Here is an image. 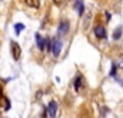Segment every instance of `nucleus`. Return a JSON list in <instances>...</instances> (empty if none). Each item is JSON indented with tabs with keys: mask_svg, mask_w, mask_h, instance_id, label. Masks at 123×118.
<instances>
[{
	"mask_svg": "<svg viewBox=\"0 0 123 118\" xmlns=\"http://www.w3.org/2000/svg\"><path fill=\"white\" fill-rule=\"evenodd\" d=\"M74 90L80 95H83L86 92V80H85V77L82 74H79L76 77V80H74Z\"/></svg>",
	"mask_w": 123,
	"mask_h": 118,
	"instance_id": "nucleus-1",
	"label": "nucleus"
},
{
	"mask_svg": "<svg viewBox=\"0 0 123 118\" xmlns=\"http://www.w3.org/2000/svg\"><path fill=\"white\" fill-rule=\"evenodd\" d=\"M10 48H12V56H13V59L14 60L20 59V56H22V48H20V46H19L16 41H12V43H10Z\"/></svg>",
	"mask_w": 123,
	"mask_h": 118,
	"instance_id": "nucleus-2",
	"label": "nucleus"
},
{
	"mask_svg": "<svg viewBox=\"0 0 123 118\" xmlns=\"http://www.w3.org/2000/svg\"><path fill=\"white\" fill-rule=\"evenodd\" d=\"M60 51H62V41L59 38H55L52 41V53L55 57H59L60 56Z\"/></svg>",
	"mask_w": 123,
	"mask_h": 118,
	"instance_id": "nucleus-3",
	"label": "nucleus"
},
{
	"mask_svg": "<svg viewBox=\"0 0 123 118\" xmlns=\"http://www.w3.org/2000/svg\"><path fill=\"white\" fill-rule=\"evenodd\" d=\"M94 36L97 37V38H105L106 37V30H105V27L103 26H100V24H97L96 27H94Z\"/></svg>",
	"mask_w": 123,
	"mask_h": 118,
	"instance_id": "nucleus-4",
	"label": "nucleus"
},
{
	"mask_svg": "<svg viewBox=\"0 0 123 118\" xmlns=\"http://www.w3.org/2000/svg\"><path fill=\"white\" fill-rule=\"evenodd\" d=\"M47 110H49L47 113H49L50 118H55V117H56V113H57V104H56V101H50V102H49Z\"/></svg>",
	"mask_w": 123,
	"mask_h": 118,
	"instance_id": "nucleus-5",
	"label": "nucleus"
},
{
	"mask_svg": "<svg viewBox=\"0 0 123 118\" xmlns=\"http://www.w3.org/2000/svg\"><path fill=\"white\" fill-rule=\"evenodd\" d=\"M67 31H69V23L66 20H62L60 24H59V36L67 34Z\"/></svg>",
	"mask_w": 123,
	"mask_h": 118,
	"instance_id": "nucleus-6",
	"label": "nucleus"
},
{
	"mask_svg": "<svg viewBox=\"0 0 123 118\" xmlns=\"http://www.w3.org/2000/svg\"><path fill=\"white\" fill-rule=\"evenodd\" d=\"M74 7H76V11L79 13V16H82V14H83V10H85V7H83V0H77V1L74 3Z\"/></svg>",
	"mask_w": 123,
	"mask_h": 118,
	"instance_id": "nucleus-7",
	"label": "nucleus"
},
{
	"mask_svg": "<svg viewBox=\"0 0 123 118\" xmlns=\"http://www.w3.org/2000/svg\"><path fill=\"white\" fill-rule=\"evenodd\" d=\"M25 1L31 9H39L40 7V0H25Z\"/></svg>",
	"mask_w": 123,
	"mask_h": 118,
	"instance_id": "nucleus-8",
	"label": "nucleus"
},
{
	"mask_svg": "<svg viewBox=\"0 0 123 118\" xmlns=\"http://www.w3.org/2000/svg\"><path fill=\"white\" fill-rule=\"evenodd\" d=\"M36 40H37V47L43 51L44 50V38H42V36L39 33H36Z\"/></svg>",
	"mask_w": 123,
	"mask_h": 118,
	"instance_id": "nucleus-9",
	"label": "nucleus"
},
{
	"mask_svg": "<svg viewBox=\"0 0 123 118\" xmlns=\"http://www.w3.org/2000/svg\"><path fill=\"white\" fill-rule=\"evenodd\" d=\"M23 29H25V26H23L22 23H17V24L14 26V31H16V34H20V31H22Z\"/></svg>",
	"mask_w": 123,
	"mask_h": 118,
	"instance_id": "nucleus-10",
	"label": "nucleus"
},
{
	"mask_svg": "<svg viewBox=\"0 0 123 118\" xmlns=\"http://www.w3.org/2000/svg\"><path fill=\"white\" fill-rule=\"evenodd\" d=\"M77 118H90V114H89L86 110H83V111H82V113L77 115Z\"/></svg>",
	"mask_w": 123,
	"mask_h": 118,
	"instance_id": "nucleus-11",
	"label": "nucleus"
},
{
	"mask_svg": "<svg viewBox=\"0 0 123 118\" xmlns=\"http://www.w3.org/2000/svg\"><path fill=\"white\" fill-rule=\"evenodd\" d=\"M120 36H122V29L119 27V29H116V31H115V34H113V38H115V40H117Z\"/></svg>",
	"mask_w": 123,
	"mask_h": 118,
	"instance_id": "nucleus-12",
	"label": "nucleus"
},
{
	"mask_svg": "<svg viewBox=\"0 0 123 118\" xmlns=\"http://www.w3.org/2000/svg\"><path fill=\"white\" fill-rule=\"evenodd\" d=\"M90 17H92V14H90V13H87V14H86V20H85V29H87V24H89Z\"/></svg>",
	"mask_w": 123,
	"mask_h": 118,
	"instance_id": "nucleus-13",
	"label": "nucleus"
},
{
	"mask_svg": "<svg viewBox=\"0 0 123 118\" xmlns=\"http://www.w3.org/2000/svg\"><path fill=\"white\" fill-rule=\"evenodd\" d=\"M3 100H4V102H6V108H4V111H9V110H10V101H9V98H6V97H4Z\"/></svg>",
	"mask_w": 123,
	"mask_h": 118,
	"instance_id": "nucleus-14",
	"label": "nucleus"
},
{
	"mask_svg": "<svg viewBox=\"0 0 123 118\" xmlns=\"http://www.w3.org/2000/svg\"><path fill=\"white\" fill-rule=\"evenodd\" d=\"M110 75H112V77H113V75H116V64H113L112 71H110Z\"/></svg>",
	"mask_w": 123,
	"mask_h": 118,
	"instance_id": "nucleus-15",
	"label": "nucleus"
},
{
	"mask_svg": "<svg viewBox=\"0 0 123 118\" xmlns=\"http://www.w3.org/2000/svg\"><path fill=\"white\" fill-rule=\"evenodd\" d=\"M53 1H55V4H56V6H62V4L64 3V0H53Z\"/></svg>",
	"mask_w": 123,
	"mask_h": 118,
	"instance_id": "nucleus-16",
	"label": "nucleus"
},
{
	"mask_svg": "<svg viewBox=\"0 0 123 118\" xmlns=\"http://www.w3.org/2000/svg\"><path fill=\"white\" fill-rule=\"evenodd\" d=\"M117 65H119V67H120V68H122V70H123V60H122V61H120V64H117Z\"/></svg>",
	"mask_w": 123,
	"mask_h": 118,
	"instance_id": "nucleus-17",
	"label": "nucleus"
}]
</instances>
